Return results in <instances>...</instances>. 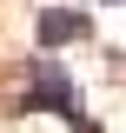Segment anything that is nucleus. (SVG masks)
I'll list each match as a JSON object with an SVG mask.
<instances>
[{
  "label": "nucleus",
  "instance_id": "1",
  "mask_svg": "<svg viewBox=\"0 0 126 133\" xmlns=\"http://www.w3.org/2000/svg\"><path fill=\"white\" fill-rule=\"evenodd\" d=\"M27 107H53L60 120H73V113H80L73 73H66L60 60H33V66H27Z\"/></svg>",
  "mask_w": 126,
  "mask_h": 133
},
{
  "label": "nucleus",
  "instance_id": "2",
  "mask_svg": "<svg viewBox=\"0 0 126 133\" xmlns=\"http://www.w3.org/2000/svg\"><path fill=\"white\" fill-rule=\"evenodd\" d=\"M86 33H93V20L80 14V7H47V14L33 20V40H40V47H73Z\"/></svg>",
  "mask_w": 126,
  "mask_h": 133
}]
</instances>
